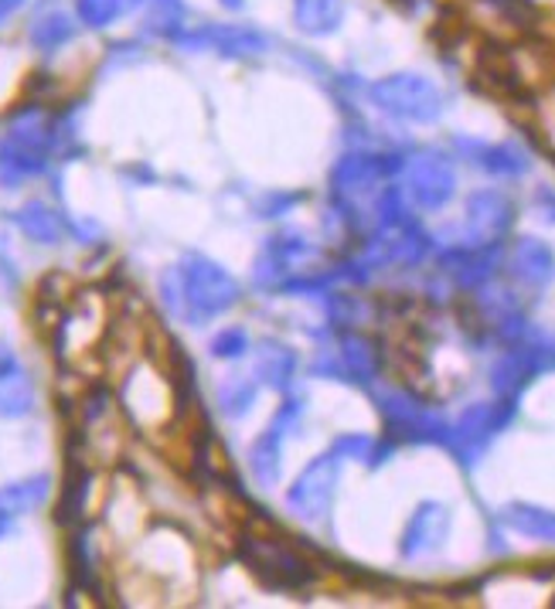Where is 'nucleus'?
<instances>
[{"label":"nucleus","mask_w":555,"mask_h":609,"mask_svg":"<svg viewBox=\"0 0 555 609\" xmlns=\"http://www.w3.org/2000/svg\"><path fill=\"white\" fill-rule=\"evenodd\" d=\"M161 290L167 307L195 327L232 311L242 296V286L232 272L198 253L184 256L161 280Z\"/></svg>","instance_id":"nucleus-1"},{"label":"nucleus","mask_w":555,"mask_h":609,"mask_svg":"<svg viewBox=\"0 0 555 609\" xmlns=\"http://www.w3.org/2000/svg\"><path fill=\"white\" fill-rule=\"evenodd\" d=\"M55 143V127L42 109H24L11 119L4 150H0V180H21L31 174H42L48 164V150Z\"/></svg>","instance_id":"nucleus-2"},{"label":"nucleus","mask_w":555,"mask_h":609,"mask_svg":"<svg viewBox=\"0 0 555 609\" xmlns=\"http://www.w3.org/2000/svg\"><path fill=\"white\" fill-rule=\"evenodd\" d=\"M368 99L382 113L406 119V124H437L443 116L440 89L416 72H395L379 79L375 85H368Z\"/></svg>","instance_id":"nucleus-3"},{"label":"nucleus","mask_w":555,"mask_h":609,"mask_svg":"<svg viewBox=\"0 0 555 609\" xmlns=\"http://www.w3.org/2000/svg\"><path fill=\"white\" fill-rule=\"evenodd\" d=\"M239 555L269 589H303L314 578V569L307 565V559H300L290 544L276 538H245Z\"/></svg>","instance_id":"nucleus-4"},{"label":"nucleus","mask_w":555,"mask_h":609,"mask_svg":"<svg viewBox=\"0 0 555 609\" xmlns=\"http://www.w3.org/2000/svg\"><path fill=\"white\" fill-rule=\"evenodd\" d=\"M174 45L184 51H215L222 58H256L269 48V38L250 24H201L184 27Z\"/></svg>","instance_id":"nucleus-5"},{"label":"nucleus","mask_w":555,"mask_h":609,"mask_svg":"<svg viewBox=\"0 0 555 609\" xmlns=\"http://www.w3.org/2000/svg\"><path fill=\"white\" fill-rule=\"evenodd\" d=\"M334 487H337V453H324L307 464L303 473L290 483L287 504L303 522H317V517L331 511Z\"/></svg>","instance_id":"nucleus-6"},{"label":"nucleus","mask_w":555,"mask_h":609,"mask_svg":"<svg viewBox=\"0 0 555 609\" xmlns=\"http://www.w3.org/2000/svg\"><path fill=\"white\" fill-rule=\"evenodd\" d=\"M456 191V171L450 157L437 154V150H426L416 161H409V195L416 198L419 208L440 211Z\"/></svg>","instance_id":"nucleus-7"},{"label":"nucleus","mask_w":555,"mask_h":609,"mask_svg":"<svg viewBox=\"0 0 555 609\" xmlns=\"http://www.w3.org/2000/svg\"><path fill=\"white\" fill-rule=\"evenodd\" d=\"M514 222V204L501 191H477L467 201V232L474 246H490L498 242Z\"/></svg>","instance_id":"nucleus-8"},{"label":"nucleus","mask_w":555,"mask_h":609,"mask_svg":"<svg viewBox=\"0 0 555 609\" xmlns=\"http://www.w3.org/2000/svg\"><path fill=\"white\" fill-rule=\"evenodd\" d=\"M447 531H450L447 507L437 504V501L419 504L416 514L409 517L406 531H403V555L416 559V555H426V552H437V548L447 541Z\"/></svg>","instance_id":"nucleus-9"},{"label":"nucleus","mask_w":555,"mask_h":609,"mask_svg":"<svg viewBox=\"0 0 555 609\" xmlns=\"http://www.w3.org/2000/svg\"><path fill=\"white\" fill-rule=\"evenodd\" d=\"M514 280L529 286H548L555 280V253L542 238H518L508 259Z\"/></svg>","instance_id":"nucleus-10"},{"label":"nucleus","mask_w":555,"mask_h":609,"mask_svg":"<svg viewBox=\"0 0 555 609\" xmlns=\"http://www.w3.org/2000/svg\"><path fill=\"white\" fill-rule=\"evenodd\" d=\"M501 517H505V525L511 531L555 544V511L529 504V501H511V504H505Z\"/></svg>","instance_id":"nucleus-11"},{"label":"nucleus","mask_w":555,"mask_h":609,"mask_svg":"<svg viewBox=\"0 0 555 609\" xmlns=\"http://www.w3.org/2000/svg\"><path fill=\"white\" fill-rule=\"evenodd\" d=\"M48 491H51V477L48 473H38V477H27V480L0 487V522H8V517H21L27 511L42 507Z\"/></svg>","instance_id":"nucleus-12"},{"label":"nucleus","mask_w":555,"mask_h":609,"mask_svg":"<svg viewBox=\"0 0 555 609\" xmlns=\"http://www.w3.org/2000/svg\"><path fill=\"white\" fill-rule=\"evenodd\" d=\"M293 21L303 35H334L345 21V4L342 0H293Z\"/></svg>","instance_id":"nucleus-13"},{"label":"nucleus","mask_w":555,"mask_h":609,"mask_svg":"<svg viewBox=\"0 0 555 609\" xmlns=\"http://www.w3.org/2000/svg\"><path fill=\"white\" fill-rule=\"evenodd\" d=\"M297 372V354L293 348L280 344V341H263L259 354H256V375L259 385L276 388V391H287Z\"/></svg>","instance_id":"nucleus-14"},{"label":"nucleus","mask_w":555,"mask_h":609,"mask_svg":"<svg viewBox=\"0 0 555 609\" xmlns=\"http://www.w3.org/2000/svg\"><path fill=\"white\" fill-rule=\"evenodd\" d=\"M14 225L42 246H58L61 242V219L45 204V201H27L24 208L14 211Z\"/></svg>","instance_id":"nucleus-15"},{"label":"nucleus","mask_w":555,"mask_h":609,"mask_svg":"<svg viewBox=\"0 0 555 609\" xmlns=\"http://www.w3.org/2000/svg\"><path fill=\"white\" fill-rule=\"evenodd\" d=\"M284 430H276L269 422V430L253 443L250 449V467H253V477L263 483V487H273L280 480V446H284Z\"/></svg>","instance_id":"nucleus-16"},{"label":"nucleus","mask_w":555,"mask_h":609,"mask_svg":"<svg viewBox=\"0 0 555 609\" xmlns=\"http://www.w3.org/2000/svg\"><path fill=\"white\" fill-rule=\"evenodd\" d=\"M498 422L501 419H498L495 406H474V409H467L464 415H460L456 430H453V440L464 449H481L490 440V433L498 430Z\"/></svg>","instance_id":"nucleus-17"},{"label":"nucleus","mask_w":555,"mask_h":609,"mask_svg":"<svg viewBox=\"0 0 555 609\" xmlns=\"http://www.w3.org/2000/svg\"><path fill=\"white\" fill-rule=\"evenodd\" d=\"M72 38H76V21L61 11H51L31 24V45L38 51H55L61 45H69Z\"/></svg>","instance_id":"nucleus-18"},{"label":"nucleus","mask_w":555,"mask_h":609,"mask_svg":"<svg viewBox=\"0 0 555 609\" xmlns=\"http://www.w3.org/2000/svg\"><path fill=\"white\" fill-rule=\"evenodd\" d=\"M184 4L181 0H150V11H147V32H153L158 38H167V42H174L184 27Z\"/></svg>","instance_id":"nucleus-19"},{"label":"nucleus","mask_w":555,"mask_h":609,"mask_svg":"<svg viewBox=\"0 0 555 609\" xmlns=\"http://www.w3.org/2000/svg\"><path fill=\"white\" fill-rule=\"evenodd\" d=\"M477 164L490 174H525L529 171V157L521 154L514 143H495V147H477Z\"/></svg>","instance_id":"nucleus-20"},{"label":"nucleus","mask_w":555,"mask_h":609,"mask_svg":"<svg viewBox=\"0 0 555 609\" xmlns=\"http://www.w3.org/2000/svg\"><path fill=\"white\" fill-rule=\"evenodd\" d=\"M342 361H345L348 375H355L358 382H372L375 372H379L375 344L365 341V338H345V344H342Z\"/></svg>","instance_id":"nucleus-21"},{"label":"nucleus","mask_w":555,"mask_h":609,"mask_svg":"<svg viewBox=\"0 0 555 609\" xmlns=\"http://www.w3.org/2000/svg\"><path fill=\"white\" fill-rule=\"evenodd\" d=\"M35 406V388H31L21 375L0 382V419H21Z\"/></svg>","instance_id":"nucleus-22"},{"label":"nucleus","mask_w":555,"mask_h":609,"mask_svg":"<svg viewBox=\"0 0 555 609\" xmlns=\"http://www.w3.org/2000/svg\"><path fill=\"white\" fill-rule=\"evenodd\" d=\"M219 406L226 409V415L242 419L245 412H250V409L256 406V382L242 378V375L229 378V382L219 388Z\"/></svg>","instance_id":"nucleus-23"},{"label":"nucleus","mask_w":555,"mask_h":609,"mask_svg":"<svg viewBox=\"0 0 555 609\" xmlns=\"http://www.w3.org/2000/svg\"><path fill=\"white\" fill-rule=\"evenodd\" d=\"M123 8H127V0H76V14L89 27H109Z\"/></svg>","instance_id":"nucleus-24"},{"label":"nucleus","mask_w":555,"mask_h":609,"mask_svg":"<svg viewBox=\"0 0 555 609\" xmlns=\"http://www.w3.org/2000/svg\"><path fill=\"white\" fill-rule=\"evenodd\" d=\"M250 351V333L242 327H226L211 338V354L215 358H242Z\"/></svg>","instance_id":"nucleus-25"},{"label":"nucleus","mask_w":555,"mask_h":609,"mask_svg":"<svg viewBox=\"0 0 555 609\" xmlns=\"http://www.w3.org/2000/svg\"><path fill=\"white\" fill-rule=\"evenodd\" d=\"M14 375H21V361H18V354L11 351V344L0 341V382H8V378H14Z\"/></svg>","instance_id":"nucleus-26"},{"label":"nucleus","mask_w":555,"mask_h":609,"mask_svg":"<svg viewBox=\"0 0 555 609\" xmlns=\"http://www.w3.org/2000/svg\"><path fill=\"white\" fill-rule=\"evenodd\" d=\"M484 4L498 8L501 14H511V17H521V14L529 11V4H525V0H484Z\"/></svg>","instance_id":"nucleus-27"},{"label":"nucleus","mask_w":555,"mask_h":609,"mask_svg":"<svg viewBox=\"0 0 555 609\" xmlns=\"http://www.w3.org/2000/svg\"><path fill=\"white\" fill-rule=\"evenodd\" d=\"M535 208H539V211H548L545 222H555V195H552L548 188H539V191H535Z\"/></svg>","instance_id":"nucleus-28"},{"label":"nucleus","mask_w":555,"mask_h":609,"mask_svg":"<svg viewBox=\"0 0 555 609\" xmlns=\"http://www.w3.org/2000/svg\"><path fill=\"white\" fill-rule=\"evenodd\" d=\"M24 4H27V0H0V24H4L8 17H14Z\"/></svg>","instance_id":"nucleus-29"},{"label":"nucleus","mask_w":555,"mask_h":609,"mask_svg":"<svg viewBox=\"0 0 555 609\" xmlns=\"http://www.w3.org/2000/svg\"><path fill=\"white\" fill-rule=\"evenodd\" d=\"M395 4H403L406 11H419V8H426L429 0H395Z\"/></svg>","instance_id":"nucleus-30"},{"label":"nucleus","mask_w":555,"mask_h":609,"mask_svg":"<svg viewBox=\"0 0 555 609\" xmlns=\"http://www.w3.org/2000/svg\"><path fill=\"white\" fill-rule=\"evenodd\" d=\"M222 8H229V11H242V8H245V0H222Z\"/></svg>","instance_id":"nucleus-31"},{"label":"nucleus","mask_w":555,"mask_h":609,"mask_svg":"<svg viewBox=\"0 0 555 609\" xmlns=\"http://www.w3.org/2000/svg\"><path fill=\"white\" fill-rule=\"evenodd\" d=\"M127 4H150V0H127Z\"/></svg>","instance_id":"nucleus-32"}]
</instances>
